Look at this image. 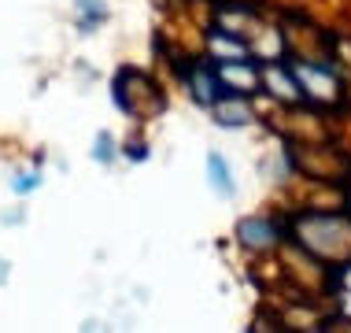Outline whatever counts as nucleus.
<instances>
[{"mask_svg":"<svg viewBox=\"0 0 351 333\" xmlns=\"http://www.w3.org/2000/svg\"><path fill=\"white\" fill-rule=\"evenodd\" d=\"M34 185H37V178H19V182H15V193H19V196H26Z\"/></svg>","mask_w":351,"mask_h":333,"instance_id":"nucleus-8","label":"nucleus"},{"mask_svg":"<svg viewBox=\"0 0 351 333\" xmlns=\"http://www.w3.org/2000/svg\"><path fill=\"white\" fill-rule=\"evenodd\" d=\"M23 218H26L23 204H15V207H4V211H0V222H4V226H23Z\"/></svg>","mask_w":351,"mask_h":333,"instance_id":"nucleus-6","label":"nucleus"},{"mask_svg":"<svg viewBox=\"0 0 351 333\" xmlns=\"http://www.w3.org/2000/svg\"><path fill=\"white\" fill-rule=\"evenodd\" d=\"M211 111H215V119L222 122V126H248L252 122V111H248L244 100H215Z\"/></svg>","mask_w":351,"mask_h":333,"instance_id":"nucleus-2","label":"nucleus"},{"mask_svg":"<svg viewBox=\"0 0 351 333\" xmlns=\"http://www.w3.org/2000/svg\"><path fill=\"white\" fill-rule=\"evenodd\" d=\"M189 85H193L196 104H204V108H211V104L218 100V78H215V74L196 71V74H189Z\"/></svg>","mask_w":351,"mask_h":333,"instance_id":"nucleus-3","label":"nucleus"},{"mask_svg":"<svg viewBox=\"0 0 351 333\" xmlns=\"http://www.w3.org/2000/svg\"><path fill=\"white\" fill-rule=\"evenodd\" d=\"M215 52H226V56H237V60H244V45L233 41V37H215Z\"/></svg>","mask_w":351,"mask_h":333,"instance_id":"nucleus-5","label":"nucleus"},{"mask_svg":"<svg viewBox=\"0 0 351 333\" xmlns=\"http://www.w3.org/2000/svg\"><path fill=\"white\" fill-rule=\"evenodd\" d=\"M207 178H211V185L218 189V196H233V178H230V167H226V159L211 152L207 156Z\"/></svg>","mask_w":351,"mask_h":333,"instance_id":"nucleus-4","label":"nucleus"},{"mask_svg":"<svg viewBox=\"0 0 351 333\" xmlns=\"http://www.w3.org/2000/svg\"><path fill=\"white\" fill-rule=\"evenodd\" d=\"M237 237H241L248 249H267V244L278 241V230H274L270 222H263V218H244V222L237 226Z\"/></svg>","mask_w":351,"mask_h":333,"instance_id":"nucleus-1","label":"nucleus"},{"mask_svg":"<svg viewBox=\"0 0 351 333\" xmlns=\"http://www.w3.org/2000/svg\"><path fill=\"white\" fill-rule=\"evenodd\" d=\"M8 271H12V266H8L4 260H0V282H4V278H8Z\"/></svg>","mask_w":351,"mask_h":333,"instance_id":"nucleus-9","label":"nucleus"},{"mask_svg":"<svg viewBox=\"0 0 351 333\" xmlns=\"http://www.w3.org/2000/svg\"><path fill=\"white\" fill-rule=\"evenodd\" d=\"M97 159H100V163H108V159H111V137H108V133H100V141H97Z\"/></svg>","mask_w":351,"mask_h":333,"instance_id":"nucleus-7","label":"nucleus"}]
</instances>
